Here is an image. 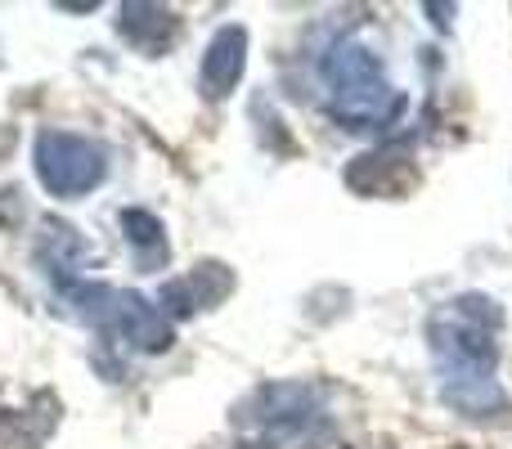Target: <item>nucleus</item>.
Here are the masks:
<instances>
[{"label":"nucleus","instance_id":"f257e3e1","mask_svg":"<svg viewBox=\"0 0 512 449\" xmlns=\"http://www.w3.org/2000/svg\"><path fill=\"white\" fill-rule=\"evenodd\" d=\"M499 324H504V310L490 297H477V292L436 310L432 324H427V342H432L436 369H441V391L495 382V328Z\"/></svg>","mask_w":512,"mask_h":449},{"label":"nucleus","instance_id":"f03ea898","mask_svg":"<svg viewBox=\"0 0 512 449\" xmlns=\"http://www.w3.org/2000/svg\"><path fill=\"white\" fill-rule=\"evenodd\" d=\"M324 81H328V113L342 131H382L400 117L405 95L387 81L382 59L360 41L333 45V54L324 59Z\"/></svg>","mask_w":512,"mask_h":449},{"label":"nucleus","instance_id":"7ed1b4c3","mask_svg":"<svg viewBox=\"0 0 512 449\" xmlns=\"http://www.w3.org/2000/svg\"><path fill=\"white\" fill-rule=\"evenodd\" d=\"M63 297V306H72V315L95 324L99 333L117 337V342L135 346V351H167L171 346V324L158 306L140 297V292L113 288V283H90V279H72L63 288H54Z\"/></svg>","mask_w":512,"mask_h":449},{"label":"nucleus","instance_id":"20e7f679","mask_svg":"<svg viewBox=\"0 0 512 449\" xmlns=\"http://www.w3.org/2000/svg\"><path fill=\"white\" fill-rule=\"evenodd\" d=\"M243 427H252L265 445H315L328 436L324 396L310 382H274L243 405Z\"/></svg>","mask_w":512,"mask_h":449},{"label":"nucleus","instance_id":"39448f33","mask_svg":"<svg viewBox=\"0 0 512 449\" xmlns=\"http://www.w3.org/2000/svg\"><path fill=\"white\" fill-rule=\"evenodd\" d=\"M36 176L54 198H81L108 176V149L72 131L36 135Z\"/></svg>","mask_w":512,"mask_h":449},{"label":"nucleus","instance_id":"423d86ee","mask_svg":"<svg viewBox=\"0 0 512 449\" xmlns=\"http://www.w3.org/2000/svg\"><path fill=\"white\" fill-rule=\"evenodd\" d=\"M234 279L230 270H225L221 261H207V265H194V270L185 274V279H171L162 283V315H194V310H207L216 306L221 297H230Z\"/></svg>","mask_w":512,"mask_h":449},{"label":"nucleus","instance_id":"0eeeda50","mask_svg":"<svg viewBox=\"0 0 512 449\" xmlns=\"http://www.w3.org/2000/svg\"><path fill=\"white\" fill-rule=\"evenodd\" d=\"M243 68H248V32L243 27H221V32L207 41L203 68H198V81H203L207 99H225L234 86H239Z\"/></svg>","mask_w":512,"mask_h":449},{"label":"nucleus","instance_id":"6e6552de","mask_svg":"<svg viewBox=\"0 0 512 449\" xmlns=\"http://www.w3.org/2000/svg\"><path fill=\"white\" fill-rule=\"evenodd\" d=\"M122 36L144 54H158L176 36V14L162 5H122Z\"/></svg>","mask_w":512,"mask_h":449},{"label":"nucleus","instance_id":"1a4fd4ad","mask_svg":"<svg viewBox=\"0 0 512 449\" xmlns=\"http://www.w3.org/2000/svg\"><path fill=\"white\" fill-rule=\"evenodd\" d=\"M122 229H126V243H131L140 256H162L167 252V229H162V221L153 212H144V207H126Z\"/></svg>","mask_w":512,"mask_h":449}]
</instances>
